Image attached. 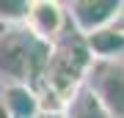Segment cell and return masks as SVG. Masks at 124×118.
Returning a JSON list of instances; mask_svg holds the SVG:
<instances>
[{"label":"cell","instance_id":"1","mask_svg":"<svg viewBox=\"0 0 124 118\" xmlns=\"http://www.w3.org/2000/svg\"><path fill=\"white\" fill-rule=\"evenodd\" d=\"M94 58L85 47V39L80 33H75L72 28H66V33L50 47L47 58V69H44V85L47 91H53L63 104H69L77 96V91L85 83Z\"/></svg>","mask_w":124,"mask_h":118},{"label":"cell","instance_id":"2","mask_svg":"<svg viewBox=\"0 0 124 118\" xmlns=\"http://www.w3.org/2000/svg\"><path fill=\"white\" fill-rule=\"evenodd\" d=\"M83 88L110 118H124V61H94Z\"/></svg>","mask_w":124,"mask_h":118},{"label":"cell","instance_id":"3","mask_svg":"<svg viewBox=\"0 0 124 118\" xmlns=\"http://www.w3.org/2000/svg\"><path fill=\"white\" fill-rule=\"evenodd\" d=\"M124 0H72L63 6L69 28L80 36H91L97 30L113 28Z\"/></svg>","mask_w":124,"mask_h":118},{"label":"cell","instance_id":"4","mask_svg":"<svg viewBox=\"0 0 124 118\" xmlns=\"http://www.w3.org/2000/svg\"><path fill=\"white\" fill-rule=\"evenodd\" d=\"M22 28L33 39H39L44 44H55L66 33L69 22H66V11L58 0H31V8H28Z\"/></svg>","mask_w":124,"mask_h":118},{"label":"cell","instance_id":"5","mask_svg":"<svg viewBox=\"0 0 124 118\" xmlns=\"http://www.w3.org/2000/svg\"><path fill=\"white\" fill-rule=\"evenodd\" d=\"M0 104L6 107L8 118H36L39 113V96L25 83H8L0 93Z\"/></svg>","mask_w":124,"mask_h":118},{"label":"cell","instance_id":"6","mask_svg":"<svg viewBox=\"0 0 124 118\" xmlns=\"http://www.w3.org/2000/svg\"><path fill=\"white\" fill-rule=\"evenodd\" d=\"M85 47L94 61H121L124 55V36L116 30V28H105V30H97L91 36H83Z\"/></svg>","mask_w":124,"mask_h":118},{"label":"cell","instance_id":"7","mask_svg":"<svg viewBox=\"0 0 124 118\" xmlns=\"http://www.w3.org/2000/svg\"><path fill=\"white\" fill-rule=\"evenodd\" d=\"M66 118H110V115L99 107V102L85 88H80L77 96L66 104Z\"/></svg>","mask_w":124,"mask_h":118},{"label":"cell","instance_id":"8","mask_svg":"<svg viewBox=\"0 0 124 118\" xmlns=\"http://www.w3.org/2000/svg\"><path fill=\"white\" fill-rule=\"evenodd\" d=\"M31 0H0V22H6L8 28H22Z\"/></svg>","mask_w":124,"mask_h":118},{"label":"cell","instance_id":"9","mask_svg":"<svg viewBox=\"0 0 124 118\" xmlns=\"http://www.w3.org/2000/svg\"><path fill=\"white\" fill-rule=\"evenodd\" d=\"M36 118H66V110H39Z\"/></svg>","mask_w":124,"mask_h":118},{"label":"cell","instance_id":"10","mask_svg":"<svg viewBox=\"0 0 124 118\" xmlns=\"http://www.w3.org/2000/svg\"><path fill=\"white\" fill-rule=\"evenodd\" d=\"M113 28L119 30L121 36H124V3H121V11H119V17H116V22H113Z\"/></svg>","mask_w":124,"mask_h":118},{"label":"cell","instance_id":"11","mask_svg":"<svg viewBox=\"0 0 124 118\" xmlns=\"http://www.w3.org/2000/svg\"><path fill=\"white\" fill-rule=\"evenodd\" d=\"M0 118H8V113H6V107L0 104Z\"/></svg>","mask_w":124,"mask_h":118}]
</instances>
